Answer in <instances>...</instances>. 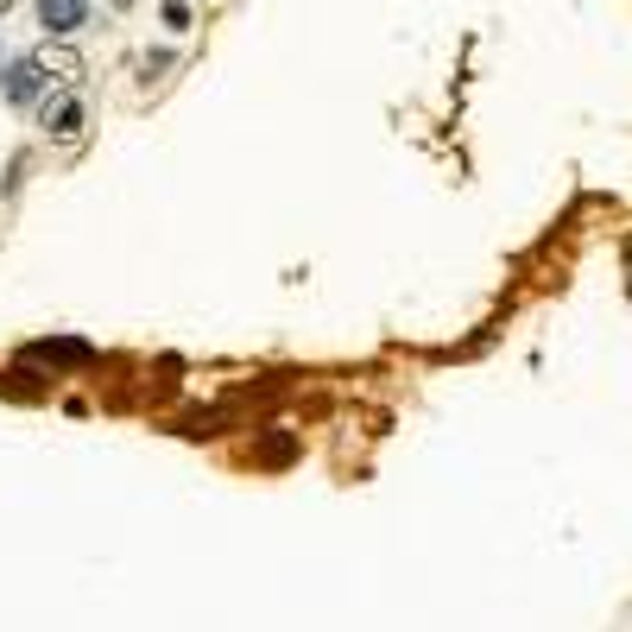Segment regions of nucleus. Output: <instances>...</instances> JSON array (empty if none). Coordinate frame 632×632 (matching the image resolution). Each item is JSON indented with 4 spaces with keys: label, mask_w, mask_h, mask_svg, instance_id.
Wrapping results in <instances>:
<instances>
[{
    "label": "nucleus",
    "mask_w": 632,
    "mask_h": 632,
    "mask_svg": "<svg viewBox=\"0 0 632 632\" xmlns=\"http://www.w3.org/2000/svg\"><path fill=\"white\" fill-rule=\"evenodd\" d=\"M82 20H89V0H38V25L51 38H70Z\"/></svg>",
    "instance_id": "nucleus-3"
},
{
    "label": "nucleus",
    "mask_w": 632,
    "mask_h": 632,
    "mask_svg": "<svg viewBox=\"0 0 632 632\" xmlns=\"http://www.w3.org/2000/svg\"><path fill=\"white\" fill-rule=\"evenodd\" d=\"M165 25H190V13H184V0H165Z\"/></svg>",
    "instance_id": "nucleus-5"
},
{
    "label": "nucleus",
    "mask_w": 632,
    "mask_h": 632,
    "mask_svg": "<svg viewBox=\"0 0 632 632\" xmlns=\"http://www.w3.org/2000/svg\"><path fill=\"white\" fill-rule=\"evenodd\" d=\"M51 76L38 70V57H20V64H7V70H0V89H7V101H38V89H45Z\"/></svg>",
    "instance_id": "nucleus-1"
},
{
    "label": "nucleus",
    "mask_w": 632,
    "mask_h": 632,
    "mask_svg": "<svg viewBox=\"0 0 632 632\" xmlns=\"http://www.w3.org/2000/svg\"><path fill=\"white\" fill-rule=\"evenodd\" d=\"M7 7H13V0H0V13H7Z\"/></svg>",
    "instance_id": "nucleus-6"
},
{
    "label": "nucleus",
    "mask_w": 632,
    "mask_h": 632,
    "mask_svg": "<svg viewBox=\"0 0 632 632\" xmlns=\"http://www.w3.org/2000/svg\"><path fill=\"white\" fill-rule=\"evenodd\" d=\"M32 57H38V70H45L51 82H64V89H70V82H82V57H76L70 45H57V38H45V45L32 51Z\"/></svg>",
    "instance_id": "nucleus-2"
},
{
    "label": "nucleus",
    "mask_w": 632,
    "mask_h": 632,
    "mask_svg": "<svg viewBox=\"0 0 632 632\" xmlns=\"http://www.w3.org/2000/svg\"><path fill=\"white\" fill-rule=\"evenodd\" d=\"M45 133H51V140H76V133H82V101H76V96H51L45 101Z\"/></svg>",
    "instance_id": "nucleus-4"
}]
</instances>
